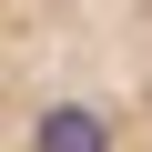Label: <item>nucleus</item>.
<instances>
[{
    "label": "nucleus",
    "mask_w": 152,
    "mask_h": 152,
    "mask_svg": "<svg viewBox=\"0 0 152 152\" xmlns=\"http://www.w3.org/2000/svg\"><path fill=\"white\" fill-rule=\"evenodd\" d=\"M0 152H152V0H0Z\"/></svg>",
    "instance_id": "1"
}]
</instances>
